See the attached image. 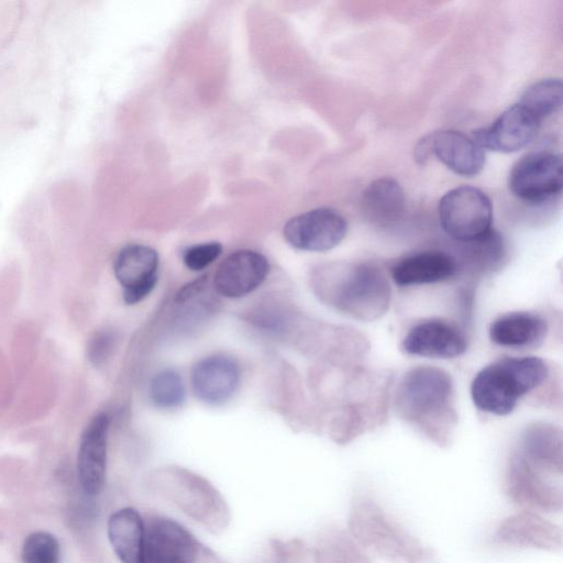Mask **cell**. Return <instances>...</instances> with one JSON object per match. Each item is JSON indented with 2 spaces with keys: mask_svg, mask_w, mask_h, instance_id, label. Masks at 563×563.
<instances>
[{
  "mask_svg": "<svg viewBox=\"0 0 563 563\" xmlns=\"http://www.w3.org/2000/svg\"><path fill=\"white\" fill-rule=\"evenodd\" d=\"M221 252L222 246L218 242L196 244L184 252L183 261L187 268L198 272L213 263Z\"/></svg>",
  "mask_w": 563,
  "mask_h": 563,
  "instance_id": "obj_28",
  "label": "cell"
},
{
  "mask_svg": "<svg viewBox=\"0 0 563 563\" xmlns=\"http://www.w3.org/2000/svg\"><path fill=\"white\" fill-rule=\"evenodd\" d=\"M349 526L358 545L398 563H431L433 554L390 519L375 500L357 496L352 505Z\"/></svg>",
  "mask_w": 563,
  "mask_h": 563,
  "instance_id": "obj_4",
  "label": "cell"
},
{
  "mask_svg": "<svg viewBox=\"0 0 563 563\" xmlns=\"http://www.w3.org/2000/svg\"><path fill=\"white\" fill-rule=\"evenodd\" d=\"M518 453L541 473L561 477L563 450L562 433L558 428L547 423H533L527 427Z\"/></svg>",
  "mask_w": 563,
  "mask_h": 563,
  "instance_id": "obj_23",
  "label": "cell"
},
{
  "mask_svg": "<svg viewBox=\"0 0 563 563\" xmlns=\"http://www.w3.org/2000/svg\"><path fill=\"white\" fill-rule=\"evenodd\" d=\"M347 229V222L341 213L330 208H317L289 219L283 234L295 249L324 252L339 245Z\"/></svg>",
  "mask_w": 563,
  "mask_h": 563,
  "instance_id": "obj_10",
  "label": "cell"
},
{
  "mask_svg": "<svg viewBox=\"0 0 563 563\" xmlns=\"http://www.w3.org/2000/svg\"><path fill=\"white\" fill-rule=\"evenodd\" d=\"M459 269L451 254L439 251H421L399 260L390 271L393 282L399 287L435 284L452 278Z\"/></svg>",
  "mask_w": 563,
  "mask_h": 563,
  "instance_id": "obj_19",
  "label": "cell"
},
{
  "mask_svg": "<svg viewBox=\"0 0 563 563\" xmlns=\"http://www.w3.org/2000/svg\"><path fill=\"white\" fill-rule=\"evenodd\" d=\"M438 217L441 228L450 238L466 243L493 229V203L482 189L459 186L442 196Z\"/></svg>",
  "mask_w": 563,
  "mask_h": 563,
  "instance_id": "obj_5",
  "label": "cell"
},
{
  "mask_svg": "<svg viewBox=\"0 0 563 563\" xmlns=\"http://www.w3.org/2000/svg\"><path fill=\"white\" fill-rule=\"evenodd\" d=\"M114 343L113 333L109 330L97 331L89 340L87 355L95 365L102 364L110 355Z\"/></svg>",
  "mask_w": 563,
  "mask_h": 563,
  "instance_id": "obj_29",
  "label": "cell"
},
{
  "mask_svg": "<svg viewBox=\"0 0 563 563\" xmlns=\"http://www.w3.org/2000/svg\"><path fill=\"white\" fill-rule=\"evenodd\" d=\"M541 122L536 114L517 102L505 110L489 126L472 132L471 137L483 150L514 153L533 141Z\"/></svg>",
  "mask_w": 563,
  "mask_h": 563,
  "instance_id": "obj_11",
  "label": "cell"
},
{
  "mask_svg": "<svg viewBox=\"0 0 563 563\" xmlns=\"http://www.w3.org/2000/svg\"><path fill=\"white\" fill-rule=\"evenodd\" d=\"M152 402L163 409L180 406L185 399V385L181 377L174 371L156 374L150 384Z\"/></svg>",
  "mask_w": 563,
  "mask_h": 563,
  "instance_id": "obj_26",
  "label": "cell"
},
{
  "mask_svg": "<svg viewBox=\"0 0 563 563\" xmlns=\"http://www.w3.org/2000/svg\"><path fill=\"white\" fill-rule=\"evenodd\" d=\"M240 383L238 363L224 355L208 356L191 372V387L198 399L208 405H222L234 395Z\"/></svg>",
  "mask_w": 563,
  "mask_h": 563,
  "instance_id": "obj_18",
  "label": "cell"
},
{
  "mask_svg": "<svg viewBox=\"0 0 563 563\" xmlns=\"http://www.w3.org/2000/svg\"><path fill=\"white\" fill-rule=\"evenodd\" d=\"M489 339L499 346L529 349L542 344L548 333V323L538 313L512 311L499 316L489 327Z\"/></svg>",
  "mask_w": 563,
  "mask_h": 563,
  "instance_id": "obj_22",
  "label": "cell"
},
{
  "mask_svg": "<svg viewBox=\"0 0 563 563\" xmlns=\"http://www.w3.org/2000/svg\"><path fill=\"white\" fill-rule=\"evenodd\" d=\"M361 207L365 219L382 229L402 220L407 199L400 184L390 176L376 178L362 192Z\"/></svg>",
  "mask_w": 563,
  "mask_h": 563,
  "instance_id": "obj_20",
  "label": "cell"
},
{
  "mask_svg": "<svg viewBox=\"0 0 563 563\" xmlns=\"http://www.w3.org/2000/svg\"><path fill=\"white\" fill-rule=\"evenodd\" d=\"M145 526V563H197L200 544L179 522L155 516Z\"/></svg>",
  "mask_w": 563,
  "mask_h": 563,
  "instance_id": "obj_13",
  "label": "cell"
},
{
  "mask_svg": "<svg viewBox=\"0 0 563 563\" xmlns=\"http://www.w3.org/2000/svg\"><path fill=\"white\" fill-rule=\"evenodd\" d=\"M312 287L322 302L358 321L379 319L391 300L386 274L367 262L322 265L312 275Z\"/></svg>",
  "mask_w": 563,
  "mask_h": 563,
  "instance_id": "obj_2",
  "label": "cell"
},
{
  "mask_svg": "<svg viewBox=\"0 0 563 563\" xmlns=\"http://www.w3.org/2000/svg\"><path fill=\"white\" fill-rule=\"evenodd\" d=\"M156 486L162 496L172 500L188 516L206 527L218 529L228 519L225 503L203 479L190 474H165Z\"/></svg>",
  "mask_w": 563,
  "mask_h": 563,
  "instance_id": "obj_6",
  "label": "cell"
},
{
  "mask_svg": "<svg viewBox=\"0 0 563 563\" xmlns=\"http://www.w3.org/2000/svg\"><path fill=\"white\" fill-rule=\"evenodd\" d=\"M268 272L269 264L264 255L251 250H240L219 265L213 286L224 297H243L256 289Z\"/></svg>",
  "mask_w": 563,
  "mask_h": 563,
  "instance_id": "obj_17",
  "label": "cell"
},
{
  "mask_svg": "<svg viewBox=\"0 0 563 563\" xmlns=\"http://www.w3.org/2000/svg\"><path fill=\"white\" fill-rule=\"evenodd\" d=\"M505 493L514 504L532 511H560L563 506L561 486L548 482L545 474L532 467L518 452L507 465Z\"/></svg>",
  "mask_w": 563,
  "mask_h": 563,
  "instance_id": "obj_9",
  "label": "cell"
},
{
  "mask_svg": "<svg viewBox=\"0 0 563 563\" xmlns=\"http://www.w3.org/2000/svg\"><path fill=\"white\" fill-rule=\"evenodd\" d=\"M549 366L537 356L503 357L483 367L471 383L473 404L481 411L507 416L520 398L541 386Z\"/></svg>",
  "mask_w": 563,
  "mask_h": 563,
  "instance_id": "obj_3",
  "label": "cell"
},
{
  "mask_svg": "<svg viewBox=\"0 0 563 563\" xmlns=\"http://www.w3.org/2000/svg\"><path fill=\"white\" fill-rule=\"evenodd\" d=\"M518 103L542 121L561 108L562 81L558 78L539 80L523 91Z\"/></svg>",
  "mask_w": 563,
  "mask_h": 563,
  "instance_id": "obj_24",
  "label": "cell"
},
{
  "mask_svg": "<svg viewBox=\"0 0 563 563\" xmlns=\"http://www.w3.org/2000/svg\"><path fill=\"white\" fill-rule=\"evenodd\" d=\"M108 539L121 563H145L146 526L140 512L124 507L111 514Z\"/></svg>",
  "mask_w": 563,
  "mask_h": 563,
  "instance_id": "obj_21",
  "label": "cell"
},
{
  "mask_svg": "<svg viewBox=\"0 0 563 563\" xmlns=\"http://www.w3.org/2000/svg\"><path fill=\"white\" fill-rule=\"evenodd\" d=\"M157 267L158 255L150 246L131 244L118 253L113 271L128 305L137 303L153 290L157 280Z\"/></svg>",
  "mask_w": 563,
  "mask_h": 563,
  "instance_id": "obj_15",
  "label": "cell"
},
{
  "mask_svg": "<svg viewBox=\"0 0 563 563\" xmlns=\"http://www.w3.org/2000/svg\"><path fill=\"white\" fill-rule=\"evenodd\" d=\"M435 156L453 173L472 177L485 165L484 150L471 137L456 130H440L423 136L415 148L417 162L423 164Z\"/></svg>",
  "mask_w": 563,
  "mask_h": 563,
  "instance_id": "obj_8",
  "label": "cell"
},
{
  "mask_svg": "<svg viewBox=\"0 0 563 563\" xmlns=\"http://www.w3.org/2000/svg\"><path fill=\"white\" fill-rule=\"evenodd\" d=\"M395 410L439 446H448L456 426L454 384L442 368L420 365L398 382Z\"/></svg>",
  "mask_w": 563,
  "mask_h": 563,
  "instance_id": "obj_1",
  "label": "cell"
},
{
  "mask_svg": "<svg viewBox=\"0 0 563 563\" xmlns=\"http://www.w3.org/2000/svg\"><path fill=\"white\" fill-rule=\"evenodd\" d=\"M494 542L512 548L556 551L562 547V531L534 511L523 509L500 522Z\"/></svg>",
  "mask_w": 563,
  "mask_h": 563,
  "instance_id": "obj_16",
  "label": "cell"
},
{
  "mask_svg": "<svg viewBox=\"0 0 563 563\" xmlns=\"http://www.w3.org/2000/svg\"><path fill=\"white\" fill-rule=\"evenodd\" d=\"M562 177L561 155L536 151L515 163L508 176V186L518 199L539 205L561 192Z\"/></svg>",
  "mask_w": 563,
  "mask_h": 563,
  "instance_id": "obj_7",
  "label": "cell"
},
{
  "mask_svg": "<svg viewBox=\"0 0 563 563\" xmlns=\"http://www.w3.org/2000/svg\"><path fill=\"white\" fill-rule=\"evenodd\" d=\"M400 349L408 355L448 360L463 355L467 340L456 324L433 318L413 324L402 338Z\"/></svg>",
  "mask_w": 563,
  "mask_h": 563,
  "instance_id": "obj_12",
  "label": "cell"
},
{
  "mask_svg": "<svg viewBox=\"0 0 563 563\" xmlns=\"http://www.w3.org/2000/svg\"><path fill=\"white\" fill-rule=\"evenodd\" d=\"M21 558L23 563H59V542L47 531L32 532L22 544Z\"/></svg>",
  "mask_w": 563,
  "mask_h": 563,
  "instance_id": "obj_27",
  "label": "cell"
},
{
  "mask_svg": "<svg viewBox=\"0 0 563 563\" xmlns=\"http://www.w3.org/2000/svg\"><path fill=\"white\" fill-rule=\"evenodd\" d=\"M461 244L466 261L478 271L485 272L498 267L506 256L504 238L494 228L484 236Z\"/></svg>",
  "mask_w": 563,
  "mask_h": 563,
  "instance_id": "obj_25",
  "label": "cell"
},
{
  "mask_svg": "<svg viewBox=\"0 0 563 563\" xmlns=\"http://www.w3.org/2000/svg\"><path fill=\"white\" fill-rule=\"evenodd\" d=\"M109 417L95 416L85 428L77 454L79 484L88 496L99 495L104 486L107 474V452Z\"/></svg>",
  "mask_w": 563,
  "mask_h": 563,
  "instance_id": "obj_14",
  "label": "cell"
}]
</instances>
